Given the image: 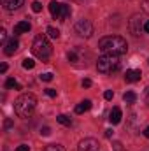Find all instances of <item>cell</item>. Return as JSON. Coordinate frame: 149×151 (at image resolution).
<instances>
[{
  "mask_svg": "<svg viewBox=\"0 0 149 151\" xmlns=\"http://www.w3.org/2000/svg\"><path fill=\"white\" fill-rule=\"evenodd\" d=\"M98 47H100L105 55H116V56L125 55V53L128 51L126 40L123 37H119V35H107V37L100 39Z\"/></svg>",
  "mask_w": 149,
  "mask_h": 151,
  "instance_id": "1",
  "label": "cell"
},
{
  "mask_svg": "<svg viewBox=\"0 0 149 151\" xmlns=\"http://www.w3.org/2000/svg\"><path fill=\"white\" fill-rule=\"evenodd\" d=\"M35 106H37V97L32 95V93H23L16 99L14 102V111L19 118H28L30 114L35 111Z\"/></svg>",
  "mask_w": 149,
  "mask_h": 151,
  "instance_id": "2",
  "label": "cell"
},
{
  "mask_svg": "<svg viewBox=\"0 0 149 151\" xmlns=\"http://www.w3.org/2000/svg\"><path fill=\"white\" fill-rule=\"evenodd\" d=\"M32 53L37 56L39 60H42V62H46V60L51 56L53 47H51L49 40L46 39V35H37V37L34 39V44H32Z\"/></svg>",
  "mask_w": 149,
  "mask_h": 151,
  "instance_id": "3",
  "label": "cell"
},
{
  "mask_svg": "<svg viewBox=\"0 0 149 151\" xmlns=\"http://www.w3.org/2000/svg\"><path fill=\"white\" fill-rule=\"evenodd\" d=\"M121 67V62H119V56L116 55H104L98 58L97 62V69L98 72L102 74H112V72H117Z\"/></svg>",
  "mask_w": 149,
  "mask_h": 151,
  "instance_id": "4",
  "label": "cell"
},
{
  "mask_svg": "<svg viewBox=\"0 0 149 151\" xmlns=\"http://www.w3.org/2000/svg\"><path fill=\"white\" fill-rule=\"evenodd\" d=\"M86 58H90V53H88L86 49L79 47V46L69 49V53H67V60H69L70 63H74V65H82V63H86Z\"/></svg>",
  "mask_w": 149,
  "mask_h": 151,
  "instance_id": "5",
  "label": "cell"
},
{
  "mask_svg": "<svg viewBox=\"0 0 149 151\" xmlns=\"http://www.w3.org/2000/svg\"><path fill=\"white\" fill-rule=\"evenodd\" d=\"M75 32H77L81 37L90 39L93 35V25H91V21H90V19H79V21L75 23Z\"/></svg>",
  "mask_w": 149,
  "mask_h": 151,
  "instance_id": "6",
  "label": "cell"
},
{
  "mask_svg": "<svg viewBox=\"0 0 149 151\" xmlns=\"http://www.w3.org/2000/svg\"><path fill=\"white\" fill-rule=\"evenodd\" d=\"M128 27H130V32H132L135 37H139V35H140V32L144 30V25H142V21H140V16H139V14L132 16V19H130Z\"/></svg>",
  "mask_w": 149,
  "mask_h": 151,
  "instance_id": "7",
  "label": "cell"
},
{
  "mask_svg": "<svg viewBox=\"0 0 149 151\" xmlns=\"http://www.w3.org/2000/svg\"><path fill=\"white\" fill-rule=\"evenodd\" d=\"M77 151H98V141H97V139H91V137L82 139V141L79 142Z\"/></svg>",
  "mask_w": 149,
  "mask_h": 151,
  "instance_id": "8",
  "label": "cell"
},
{
  "mask_svg": "<svg viewBox=\"0 0 149 151\" xmlns=\"http://www.w3.org/2000/svg\"><path fill=\"white\" fill-rule=\"evenodd\" d=\"M140 77H142V72L139 69H128L125 72V81L126 83H137V81H140Z\"/></svg>",
  "mask_w": 149,
  "mask_h": 151,
  "instance_id": "9",
  "label": "cell"
},
{
  "mask_svg": "<svg viewBox=\"0 0 149 151\" xmlns=\"http://www.w3.org/2000/svg\"><path fill=\"white\" fill-rule=\"evenodd\" d=\"M18 47H19V42H18L16 39H11V40H7V42L4 44V53H5L7 56H11V55H14V53L18 51Z\"/></svg>",
  "mask_w": 149,
  "mask_h": 151,
  "instance_id": "10",
  "label": "cell"
},
{
  "mask_svg": "<svg viewBox=\"0 0 149 151\" xmlns=\"http://www.w3.org/2000/svg\"><path fill=\"white\" fill-rule=\"evenodd\" d=\"M32 30V25L30 21H19L14 25V35H21V34H27Z\"/></svg>",
  "mask_w": 149,
  "mask_h": 151,
  "instance_id": "11",
  "label": "cell"
},
{
  "mask_svg": "<svg viewBox=\"0 0 149 151\" xmlns=\"http://www.w3.org/2000/svg\"><path fill=\"white\" fill-rule=\"evenodd\" d=\"M23 2H25V0H2V5H4V9H5V11L12 12V11L19 9V7L23 5Z\"/></svg>",
  "mask_w": 149,
  "mask_h": 151,
  "instance_id": "12",
  "label": "cell"
},
{
  "mask_svg": "<svg viewBox=\"0 0 149 151\" xmlns=\"http://www.w3.org/2000/svg\"><path fill=\"white\" fill-rule=\"evenodd\" d=\"M121 118H123L121 109H119V107H112L111 114H109V121H111L112 125H117V123L121 121Z\"/></svg>",
  "mask_w": 149,
  "mask_h": 151,
  "instance_id": "13",
  "label": "cell"
},
{
  "mask_svg": "<svg viewBox=\"0 0 149 151\" xmlns=\"http://www.w3.org/2000/svg\"><path fill=\"white\" fill-rule=\"evenodd\" d=\"M90 109H91V100H82L81 104L75 106V113L77 114H82L86 111H90Z\"/></svg>",
  "mask_w": 149,
  "mask_h": 151,
  "instance_id": "14",
  "label": "cell"
},
{
  "mask_svg": "<svg viewBox=\"0 0 149 151\" xmlns=\"http://www.w3.org/2000/svg\"><path fill=\"white\" fill-rule=\"evenodd\" d=\"M60 9H62V4L56 2V0H53V2L49 4V12H51L53 18H58V16H60Z\"/></svg>",
  "mask_w": 149,
  "mask_h": 151,
  "instance_id": "15",
  "label": "cell"
},
{
  "mask_svg": "<svg viewBox=\"0 0 149 151\" xmlns=\"http://www.w3.org/2000/svg\"><path fill=\"white\" fill-rule=\"evenodd\" d=\"M69 16H70V5L62 4V9H60V16H58V19H60V21H67Z\"/></svg>",
  "mask_w": 149,
  "mask_h": 151,
  "instance_id": "16",
  "label": "cell"
},
{
  "mask_svg": "<svg viewBox=\"0 0 149 151\" xmlns=\"http://www.w3.org/2000/svg\"><path fill=\"white\" fill-rule=\"evenodd\" d=\"M5 88H7V90H21V84H19L14 77H9V79L5 81Z\"/></svg>",
  "mask_w": 149,
  "mask_h": 151,
  "instance_id": "17",
  "label": "cell"
},
{
  "mask_svg": "<svg viewBox=\"0 0 149 151\" xmlns=\"http://www.w3.org/2000/svg\"><path fill=\"white\" fill-rule=\"evenodd\" d=\"M123 100H125L126 104H135V100H137V93H135V91H126V93L123 95Z\"/></svg>",
  "mask_w": 149,
  "mask_h": 151,
  "instance_id": "18",
  "label": "cell"
},
{
  "mask_svg": "<svg viewBox=\"0 0 149 151\" xmlns=\"http://www.w3.org/2000/svg\"><path fill=\"white\" fill-rule=\"evenodd\" d=\"M56 121L62 123V125H65V127H70V125H72V119H70L69 116H65V114H60V116L56 118Z\"/></svg>",
  "mask_w": 149,
  "mask_h": 151,
  "instance_id": "19",
  "label": "cell"
},
{
  "mask_svg": "<svg viewBox=\"0 0 149 151\" xmlns=\"http://www.w3.org/2000/svg\"><path fill=\"white\" fill-rule=\"evenodd\" d=\"M46 34H47L51 39H58V37H60V30H58V28H54V27H47Z\"/></svg>",
  "mask_w": 149,
  "mask_h": 151,
  "instance_id": "20",
  "label": "cell"
},
{
  "mask_svg": "<svg viewBox=\"0 0 149 151\" xmlns=\"http://www.w3.org/2000/svg\"><path fill=\"white\" fill-rule=\"evenodd\" d=\"M42 151H65V148L62 144H49V146H46Z\"/></svg>",
  "mask_w": 149,
  "mask_h": 151,
  "instance_id": "21",
  "label": "cell"
},
{
  "mask_svg": "<svg viewBox=\"0 0 149 151\" xmlns=\"http://www.w3.org/2000/svg\"><path fill=\"white\" fill-rule=\"evenodd\" d=\"M34 67H35V62H34L32 58H25V60H23V69L28 70V69H34Z\"/></svg>",
  "mask_w": 149,
  "mask_h": 151,
  "instance_id": "22",
  "label": "cell"
},
{
  "mask_svg": "<svg viewBox=\"0 0 149 151\" xmlns=\"http://www.w3.org/2000/svg\"><path fill=\"white\" fill-rule=\"evenodd\" d=\"M40 81H46V83H49V81H53V74H51V72H46V74H40Z\"/></svg>",
  "mask_w": 149,
  "mask_h": 151,
  "instance_id": "23",
  "label": "cell"
},
{
  "mask_svg": "<svg viewBox=\"0 0 149 151\" xmlns=\"http://www.w3.org/2000/svg\"><path fill=\"white\" fill-rule=\"evenodd\" d=\"M32 11H34V12H40V11H42V4H40V2H34V4H32Z\"/></svg>",
  "mask_w": 149,
  "mask_h": 151,
  "instance_id": "24",
  "label": "cell"
},
{
  "mask_svg": "<svg viewBox=\"0 0 149 151\" xmlns=\"http://www.w3.org/2000/svg\"><path fill=\"white\" fill-rule=\"evenodd\" d=\"M0 42H2V44H5V42H7V32H5V28H2V30H0Z\"/></svg>",
  "mask_w": 149,
  "mask_h": 151,
  "instance_id": "25",
  "label": "cell"
},
{
  "mask_svg": "<svg viewBox=\"0 0 149 151\" xmlns=\"http://www.w3.org/2000/svg\"><path fill=\"white\" fill-rule=\"evenodd\" d=\"M40 135H44V137L51 135V128H49V127H44V128H40Z\"/></svg>",
  "mask_w": 149,
  "mask_h": 151,
  "instance_id": "26",
  "label": "cell"
},
{
  "mask_svg": "<svg viewBox=\"0 0 149 151\" xmlns=\"http://www.w3.org/2000/svg\"><path fill=\"white\" fill-rule=\"evenodd\" d=\"M46 95H47V97H51V99H54V97H56V90L47 88V90H46Z\"/></svg>",
  "mask_w": 149,
  "mask_h": 151,
  "instance_id": "27",
  "label": "cell"
},
{
  "mask_svg": "<svg viewBox=\"0 0 149 151\" xmlns=\"http://www.w3.org/2000/svg\"><path fill=\"white\" fill-rule=\"evenodd\" d=\"M112 97H114V91H112V90H107V91L104 93V99H105V100H112Z\"/></svg>",
  "mask_w": 149,
  "mask_h": 151,
  "instance_id": "28",
  "label": "cell"
},
{
  "mask_svg": "<svg viewBox=\"0 0 149 151\" xmlns=\"http://www.w3.org/2000/svg\"><path fill=\"white\" fill-rule=\"evenodd\" d=\"M112 148H114V151H123V144L116 141V142H112Z\"/></svg>",
  "mask_w": 149,
  "mask_h": 151,
  "instance_id": "29",
  "label": "cell"
},
{
  "mask_svg": "<svg viewBox=\"0 0 149 151\" xmlns=\"http://www.w3.org/2000/svg\"><path fill=\"white\" fill-rule=\"evenodd\" d=\"M16 151H30V146L28 144H21V146H18Z\"/></svg>",
  "mask_w": 149,
  "mask_h": 151,
  "instance_id": "30",
  "label": "cell"
},
{
  "mask_svg": "<svg viewBox=\"0 0 149 151\" xmlns=\"http://www.w3.org/2000/svg\"><path fill=\"white\" fill-rule=\"evenodd\" d=\"M82 86L84 88H90L91 86V79H82Z\"/></svg>",
  "mask_w": 149,
  "mask_h": 151,
  "instance_id": "31",
  "label": "cell"
},
{
  "mask_svg": "<svg viewBox=\"0 0 149 151\" xmlns=\"http://www.w3.org/2000/svg\"><path fill=\"white\" fill-rule=\"evenodd\" d=\"M142 7H144V11L149 12V0H144V2H142Z\"/></svg>",
  "mask_w": 149,
  "mask_h": 151,
  "instance_id": "32",
  "label": "cell"
},
{
  "mask_svg": "<svg viewBox=\"0 0 149 151\" xmlns=\"http://www.w3.org/2000/svg\"><path fill=\"white\" fill-rule=\"evenodd\" d=\"M4 127H5V128H11V127H12V121H11V119H5Z\"/></svg>",
  "mask_w": 149,
  "mask_h": 151,
  "instance_id": "33",
  "label": "cell"
},
{
  "mask_svg": "<svg viewBox=\"0 0 149 151\" xmlns=\"http://www.w3.org/2000/svg\"><path fill=\"white\" fill-rule=\"evenodd\" d=\"M105 137H107V139H111V137H112V130H111V128H109V130H105Z\"/></svg>",
  "mask_w": 149,
  "mask_h": 151,
  "instance_id": "34",
  "label": "cell"
},
{
  "mask_svg": "<svg viewBox=\"0 0 149 151\" xmlns=\"http://www.w3.org/2000/svg\"><path fill=\"white\" fill-rule=\"evenodd\" d=\"M5 70H7V63H2L0 65V72H5Z\"/></svg>",
  "mask_w": 149,
  "mask_h": 151,
  "instance_id": "35",
  "label": "cell"
},
{
  "mask_svg": "<svg viewBox=\"0 0 149 151\" xmlns=\"http://www.w3.org/2000/svg\"><path fill=\"white\" fill-rule=\"evenodd\" d=\"M142 134H144V135L149 139V127H146V128H144V132H142Z\"/></svg>",
  "mask_w": 149,
  "mask_h": 151,
  "instance_id": "36",
  "label": "cell"
},
{
  "mask_svg": "<svg viewBox=\"0 0 149 151\" xmlns=\"http://www.w3.org/2000/svg\"><path fill=\"white\" fill-rule=\"evenodd\" d=\"M144 30H146V32L149 34V19L146 21V23H144Z\"/></svg>",
  "mask_w": 149,
  "mask_h": 151,
  "instance_id": "37",
  "label": "cell"
},
{
  "mask_svg": "<svg viewBox=\"0 0 149 151\" xmlns=\"http://www.w3.org/2000/svg\"><path fill=\"white\" fill-rule=\"evenodd\" d=\"M146 104L149 106V91H148V95H146Z\"/></svg>",
  "mask_w": 149,
  "mask_h": 151,
  "instance_id": "38",
  "label": "cell"
}]
</instances>
